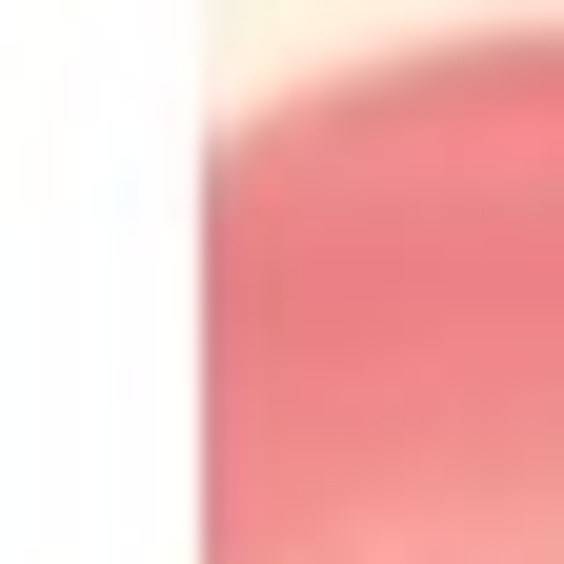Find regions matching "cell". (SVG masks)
Masks as SVG:
<instances>
[{
    "label": "cell",
    "instance_id": "cell-1",
    "mask_svg": "<svg viewBox=\"0 0 564 564\" xmlns=\"http://www.w3.org/2000/svg\"><path fill=\"white\" fill-rule=\"evenodd\" d=\"M202 564H564V21L202 162Z\"/></svg>",
    "mask_w": 564,
    "mask_h": 564
}]
</instances>
